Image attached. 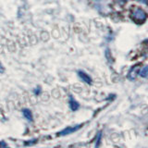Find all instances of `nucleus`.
<instances>
[{
	"instance_id": "nucleus-7",
	"label": "nucleus",
	"mask_w": 148,
	"mask_h": 148,
	"mask_svg": "<svg viewBox=\"0 0 148 148\" xmlns=\"http://www.w3.org/2000/svg\"><path fill=\"white\" fill-rule=\"evenodd\" d=\"M5 71V69L3 67V65L1 64V62H0V73H3Z\"/></svg>"
},
{
	"instance_id": "nucleus-8",
	"label": "nucleus",
	"mask_w": 148,
	"mask_h": 148,
	"mask_svg": "<svg viewBox=\"0 0 148 148\" xmlns=\"http://www.w3.org/2000/svg\"><path fill=\"white\" fill-rule=\"evenodd\" d=\"M140 2H143V3H145V5H147L148 6V0H139Z\"/></svg>"
},
{
	"instance_id": "nucleus-3",
	"label": "nucleus",
	"mask_w": 148,
	"mask_h": 148,
	"mask_svg": "<svg viewBox=\"0 0 148 148\" xmlns=\"http://www.w3.org/2000/svg\"><path fill=\"white\" fill-rule=\"evenodd\" d=\"M78 74H79V76L81 77V79L84 82L88 83V84H91V83H92V79H91V77L89 75H88V74H86L85 72H83L82 71H78Z\"/></svg>"
},
{
	"instance_id": "nucleus-4",
	"label": "nucleus",
	"mask_w": 148,
	"mask_h": 148,
	"mask_svg": "<svg viewBox=\"0 0 148 148\" xmlns=\"http://www.w3.org/2000/svg\"><path fill=\"white\" fill-rule=\"evenodd\" d=\"M69 106H71V109L72 111H76L79 108V103L73 98H71V100H69Z\"/></svg>"
},
{
	"instance_id": "nucleus-2",
	"label": "nucleus",
	"mask_w": 148,
	"mask_h": 148,
	"mask_svg": "<svg viewBox=\"0 0 148 148\" xmlns=\"http://www.w3.org/2000/svg\"><path fill=\"white\" fill-rule=\"evenodd\" d=\"M82 127V125H76L75 127H68L65 130H63L62 132H60L58 135L62 136V135H67V134H69V133H72L74 132H76L77 130H79Z\"/></svg>"
},
{
	"instance_id": "nucleus-1",
	"label": "nucleus",
	"mask_w": 148,
	"mask_h": 148,
	"mask_svg": "<svg viewBox=\"0 0 148 148\" xmlns=\"http://www.w3.org/2000/svg\"><path fill=\"white\" fill-rule=\"evenodd\" d=\"M132 18L136 23H143L147 18V14L143 9L137 8L132 14Z\"/></svg>"
},
{
	"instance_id": "nucleus-5",
	"label": "nucleus",
	"mask_w": 148,
	"mask_h": 148,
	"mask_svg": "<svg viewBox=\"0 0 148 148\" xmlns=\"http://www.w3.org/2000/svg\"><path fill=\"white\" fill-rule=\"evenodd\" d=\"M22 113H23V116L25 117V119H27L29 121H32V114L30 109H26V108L23 109Z\"/></svg>"
},
{
	"instance_id": "nucleus-6",
	"label": "nucleus",
	"mask_w": 148,
	"mask_h": 148,
	"mask_svg": "<svg viewBox=\"0 0 148 148\" xmlns=\"http://www.w3.org/2000/svg\"><path fill=\"white\" fill-rule=\"evenodd\" d=\"M139 74L143 77V78H146L148 77V66H145V67H143L140 71H139Z\"/></svg>"
}]
</instances>
